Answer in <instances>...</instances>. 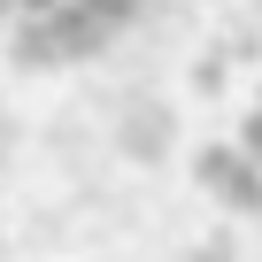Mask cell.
Returning <instances> with one entry per match:
<instances>
[{
    "label": "cell",
    "mask_w": 262,
    "mask_h": 262,
    "mask_svg": "<svg viewBox=\"0 0 262 262\" xmlns=\"http://www.w3.org/2000/svg\"><path fill=\"white\" fill-rule=\"evenodd\" d=\"M247 147H254V162H262V108H254V123H247Z\"/></svg>",
    "instance_id": "obj_3"
},
{
    "label": "cell",
    "mask_w": 262,
    "mask_h": 262,
    "mask_svg": "<svg viewBox=\"0 0 262 262\" xmlns=\"http://www.w3.org/2000/svg\"><path fill=\"white\" fill-rule=\"evenodd\" d=\"M201 185H208V201H224V208H262V162H254V147L239 139V147H208L201 155Z\"/></svg>",
    "instance_id": "obj_2"
},
{
    "label": "cell",
    "mask_w": 262,
    "mask_h": 262,
    "mask_svg": "<svg viewBox=\"0 0 262 262\" xmlns=\"http://www.w3.org/2000/svg\"><path fill=\"white\" fill-rule=\"evenodd\" d=\"M131 16H139V0H0V31H8L16 62L31 70L100 54Z\"/></svg>",
    "instance_id": "obj_1"
}]
</instances>
